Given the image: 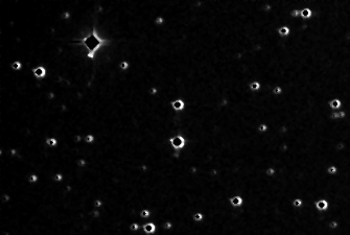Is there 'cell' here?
I'll list each match as a JSON object with an SVG mask.
<instances>
[{
    "label": "cell",
    "mask_w": 350,
    "mask_h": 235,
    "mask_svg": "<svg viewBox=\"0 0 350 235\" xmlns=\"http://www.w3.org/2000/svg\"><path fill=\"white\" fill-rule=\"evenodd\" d=\"M168 143L171 147V149L175 151H182L186 147L187 140L182 135H175L168 139Z\"/></svg>",
    "instance_id": "1"
},
{
    "label": "cell",
    "mask_w": 350,
    "mask_h": 235,
    "mask_svg": "<svg viewBox=\"0 0 350 235\" xmlns=\"http://www.w3.org/2000/svg\"><path fill=\"white\" fill-rule=\"evenodd\" d=\"M33 75L36 79L39 81H42V79H45L48 75V71L47 68L44 67V66H37V67L33 68Z\"/></svg>",
    "instance_id": "2"
},
{
    "label": "cell",
    "mask_w": 350,
    "mask_h": 235,
    "mask_svg": "<svg viewBox=\"0 0 350 235\" xmlns=\"http://www.w3.org/2000/svg\"><path fill=\"white\" fill-rule=\"evenodd\" d=\"M170 108L176 113H180L186 109V103L183 98H176L175 101H170Z\"/></svg>",
    "instance_id": "3"
},
{
    "label": "cell",
    "mask_w": 350,
    "mask_h": 235,
    "mask_svg": "<svg viewBox=\"0 0 350 235\" xmlns=\"http://www.w3.org/2000/svg\"><path fill=\"white\" fill-rule=\"evenodd\" d=\"M142 231H143L144 234L146 235H154L157 233V230H158V228H157V225L155 223H153V222H146L145 224H143L142 225Z\"/></svg>",
    "instance_id": "4"
},
{
    "label": "cell",
    "mask_w": 350,
    "mask_h": 235,
    "mask_svg": "<svg viewBox=\"0 0 350 235\" xmlns=\"http://www.w3.org/2000/svg\"><path fill=\"white\" fill-rule=\"evenodd\" d=\"M329 202L326 199H319L315 202V208L319 212H325L329 209Z\"/></svg>",
    "instance_id": "5"
},
{
    "label": "cell",
    "mask_w": 350,
    "mask_h": 235,
    "mask_svg": "<svg viewBox=\"0 0 350 235\" xmlns=\"http://www.w3.org/2000/svg\"><path fill=\"white\" fill-rule=\"evenodd\" d=\"M229 204L233 207V208H239L244 205V199L240 195H233L229 199Z\"/></svg>",
    "instance_id": "6"
},
{
    "label": "cell",
    "mask_w": 350,
    "mask_h": 235,
    "mask_svg": "<svg viewBox=\"0 0 350 235\" xmlns=\"http://www.w3.org/2000/svg\"><path fill=\"white\" fill-rule=\"evenodd\" d=\"M328 108L331 111H339L342 110V101L338 97L332 98L328 101Z\"/></svg>",
    "instance_id": "7"
},
{
    "label": "cell",
    "mask_w": 350,
    "mask_h": 235,
    "mask_svg": "<svg viewBox=\"0 0 350 235\" xmlns=\"http://www.w3.org/2000/svg\"><path fill=\"white\" fill-rule=\"evenodd\" d=\"M290 33H292V30H290V27L288 25H281L277 28V35L281 38H288V37H290Z\"/></svg>",
    "instance_id": "8"
},
{
    "label": "cell",
    "mask_w": 350,
    "mask_h": 235,
    "mask_svg": "<svg viewBox=\"0 0 350 235\" xmlns=\"http://www.w3.org/2000/svg\"><path fill=\"white\" fill-rule=\"evenodd\" d=\"M312 15H314V13H312V8H309V7H303V8H301L300 18H301L302 20H304V21H307V20L312 19Z\"/></svg>",
    "instance_id": "9"
},
{
    "label": "cell",
    "mask_w": 350,
    "mask_h": 235,
    "mask_svg": "<svg viewBox=\"0 0 350 235\" xmlns=\"http://www.w3.org/2000/svg\"><path fill=\"white\" fill-rule=\"evenodd\" d=\"M249 89L252 92L260 91V89H261V83L259 82V81H257V79H254V81H252V82L249 83Z\"/></svg>",
    "instance_id": "10"
},
{
    "label": "cell",
    "mask_w": 350,
    "mask_h": 235,
    "mask_svg": "<svg viewBox=\"0 0 350 235\" xmlns=\"http://www.w3.org/2000/svg\"><path fill=\"white\" fill-rule=\"evenodd\" d=\"M45 144L47 145L48 147H51V149H55V147H58L59 144V141L57 138H55V137H47L45 139Z\"/></svg>",
    "instance_id": "11"
},
{
    "label": "cell",
    "mask_w": 350,
    "mask_h": 235,
    "mask_svg": "<svg viewBox=\"0 0 350 235\" xmlns=\"http://www.w3.org/2000/svg\"><path fill=\"white\" fill-rule=\"evenodd\" d=\"M10 68L13 70V71H21L22 69H23V63L21 62V61H14V62H12L10 64Z\"/></svg>",
    "instance_id": "12"
},
{
    "label": "cell",
    "mask_w": 350,
    "mask_h": 235,
    "mask_svg": "<svg viewBox=\"0 0 350 235\" xmlns=\"http://www.w3.org/2000/svg\"><path fill=\"white\" fill-rule=\"evenodd\" d=\"M204 219L205 215L202 212H196V213L192 214V221L194 223H202V222H204Z\"/></svg>",
    "instance_id": "13"
},
{
    "label": "cell",
    "mask_w": 350,
    "mask_h": 235,
    "mask_svg": "<svg viewBox=\"0 0 350 235\" xmlns=\"http://www.w3.org/2000/svg\"><path fill=\"white\" fill-rule=\"evenodd\" d=\"M292 205L294 208L296 209H300L302 208L303 205H304V202H303V200L301 199V197H295V199L292 201Z\"/></svg>",
    "instance_id": "14"
},
{
    "label": "cell",
    "mask_w": 350,
    "mask_h": 235,
    "mask_svg": "<svg viewBox=\"0 0 350 235\" xmlns=\"http://www.w3.org/2000/svg\"><path fill=\"white\" fill-rule=\"evenodd\" d=\"M26 181L29 184H37V183L40 181V177H39L37 173H30V175L27 177Z\"/></svg>",
    "instance_id": "15"
},
{
    "label": "cell",
    "mask_w": 350,
    "mask_h": 235,
    "mask_svg": "<svg viewBox=\"0 0 350 235\" xmlns=\"http://www.w3.org/2000/svg\"><path fill=\"white\" fill-rule=\"evenodd\" d=\"M326 173H327V175H329V176H336V175H338V173H339L338 166L332 165V164H331V165H329V166H327Z\"/></svg>",
    "instance_id": "16"
},
{
    "label": "cell",
    "mask_w": 350,
    "mask_h": 235,
    "mask_svg": "<svg viewBox=\"0 0 350 235\" xmlns=\"http://www.w3.org/2000/svg\"><path fill=\"white\" fill-rule=\"evenodd\" d=\"M96 141V138L94 135L92 134H87L84 136V142L87 144H93Z\"/></svg>",
    "instance_id": "17"
},
{
    "label": "cell",
    "mask_w": 350,
    "mask_h": 235,
    "mask_svg": "<svg viewBox=\"0 0 350 235\" xmlns=\"http://www.w3.org/2000/svg\"><path fill=\"white\" fill-rule=\"evenodd\" d=\"M276 173H277V169H276L274 166H269V167L266 169V177H269V178L275 177Z\"/></svg>",
    "instance_id": "18"
},
{
    "label": "cell",
    "mask_w": 350,
    "mask_h": 235,
    "mask_svg": "<svg viewBox=\"0 0 350 235\" xmlns=\"http://www.w3.org/2000/svg\"><path fill=\"white\" fill-rule=\"evenodd\" d=\"M87 165H88V162H87V160L84 158H79L75 161V166L79 168H85Z\"/></svg>",
    "instance_id": "19"
},
{
    "label": "cell",
    "mask_w": 350,
    "mask_h": 235,
    "mask_svg": "<svg viewBox=\"0 0 350 235\" xmlns=\"http://www.w3.org/2000/svg\"><path fill=\"white\" fill-rule=\"evenodd\" d=\"M130 67H131V64H130L129 61L125 60V61H121V62L119 63V69L121 70V71H128V70L130 69Z\"/></svg>",
    "instance_id": "20"
},
{
    "label": "cell",
    "mask_w": 350,
    "mask_h": 235,
    "mask_svg": "<svg viewBox=\"0 0 350 235\" xmlns=\"http://www.w3.org/2000/svg\"><path fill=\"white\" fill-rule=\"evenodd\" d=\"M272 93H273L274 96H281L283 94L282 87L279 86V85H276V86L273 88V90H272Z\"/></svg>",
    "instance_id": "21"
},
{
    "label": "cell",
    "mask_w": 350,
    "mask_h": 235,
    "mask_svg": "<svg viewBox=\"0 0 350 235\" xmlns=\"http://www.w3.org/2000/svg\"><path fill=\"white\" fill-rule=\"evenodd\" d=\"M60 18L63 20V21H68V20L71 19V13H70L69 11L63 10V12L60 14Z\"/></svg>",
    "instance_id": "22"
},
{
    "label": "cell",
    "mask_w": 350,
    "mask_h": 235,
    "mask_svg": "<svg viewBox=\"0 0 350 235\" xmlns=\"http://www.w3.org/2000/svg\"><path fill=\"white\" fill-rule=\"evenodd\" d=\"M346 149V143L343 141H339L334 144V151H343Z\"/></svg>",
    "instance_id": "23"
},
{
    "label": "cell",
    "mask_w": 350,
    "mask_h": 235,
    "mask_svg": "<svg viewBox=\"0 0 350 235\" xmlns=\"http://www.w3.org/2000/svg\"><path fill=\"white\" fill-rule=\"evenodd\" d=\"M327 227H328L330 230H337V229L340 227V223H339L337 219H332V221L328 222V224H327Z\"/></svg>",
    "instance_id": "24"
},
{
    "label": "cell",
    "mask_w": 350,
    "mask_h": 235,
    "mask_svg": "<svg viewBox=\"0 0 350 235\" xmlns=\"http://www.w3.org/2000/svg\"><path fill=\"white\" fill-rule=\"evenodd\" d=\"M52 181L55 183H62L64 181V175L62 173H57L53 175Z\"/></svg>",
    "instance_id": "25"
},
{
    "label": "cell",
    "mask_w": 350,
    "mask_h": 235,
    "mask_svg": "<svg viewBox=\"0 0 350 235\" xmlns=\"http://www.w3.org/2000/svg\"><path fill=\"white\" fill-rule=\"evenodd\" d=\"M140 230H141V225L139 223L135 222V223H132L130 225V231H132V232H139Z\"/></svg>",
    "instance_id": "26"
},
{
    "label": "cell",
    "mask_w": 350,
    "mask_h": 235,
    "mask_svg": "<svg viewBox=\"0 0 350 235\" xmlns=\"http://www.w3.org/2000/svg\"><path fill=\"white\" fill-rule=\"evenodd\" d=\"M257 130H258V132L260 133V134H264V133H266L269 131V125H266V122H261V123H259Z\"/></svg>",
    "instance_id": "27"
},
{
    "label": "cell",
    "mask_w": 350,
    "mask_h": 235,
    "mask_svg": "<svg viewBox=\"0 0 350 235\" xmlns=\"http://www.w3.org/2000/svg\"><path fill=\"white\" fill-rule=\"evenodd\" d=\"M154 23L156 24L157 26H162V25L165 24V18H164L163 16H158V17L155 18Z\"/></svg>",
    "instance_id": "28"
},
{
    "label": "cell",
    "mask_w": 350,
    "mask_h": 235,
    "mask_svg": "<svg viewBox=\"0 0 350 235\" xmlns=\"http://www.w3.org/2000/svg\"><path fill=\"white\" fill-rule=\"evenodd\" d=\"M103 202L101 201V199H96L93 201V203H92V207H93V209H101L103 208Z\"/></svg>",
    "instance_id": "29"
},
{
    "label": "cell",
    "mask_w": 350,
    "mask_h": 235,
    "mask_svg": "<svg viewBox=\"0 0 350 235\" xmlns=\"http://www.w3.org/2000/svg\"><path fill=\"white\" fill-rule=\"evenodd\" d=\"M162 228L164 229V230L166 231H170L174 229V223L171 221H166L165 223L163 224V226H162Z\"/></svg>",
    "instance_id": "30"
},
{
    "label": "cell",
    "mask_w": 350,
    "mask_h": 235,
    "mask_svg": "<svg viewBox=\"0 0 350 235\" xmlns=\"http://www.w3.org/2000/svg\"><path fill=\"white\" fill-rule=\"evenodd\" d=\"M300 15H301V10H299V8H294V10L290 12V17L294 18V19L300 18Z\"/></svg>",
    "instance_id": "31"
},
{
    "label": "cell",
    "mask_w": 350,
    "mask_h": 235,
    "mask_svg": "<svg viewBox=\"0 0 350 235\" xmlns=\"http://www.w3.org/2000/svg\"><path fill=\"white\" fill-rule=\"evenodd\" d=\"M149 93L151 94L152 96H156V95H158V93H159V89L157 88L156 86H153V87H151V88H149Z\"/></svg>",
    "instance_id": "32"
},
{
    "label": "cell",
    "mask_w": 350,
    "mask_h": 235,
    "mask_svg": "<svg viewBox=\"0 0 350 235\" xmlns=\"http://www.w3.org/2000/svg\"><path fill=\"white\" fill-rule=\"evenodd\" d=\"M339 116H340V119H345L347 117V112L345 110H339Z\"/></svg>",
    "instance_id": "33"
}]
</instances>
